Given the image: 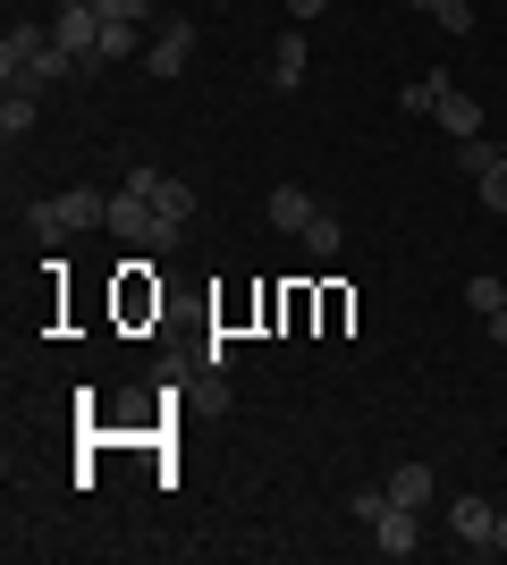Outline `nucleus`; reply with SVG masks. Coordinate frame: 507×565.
Returning <instances> with one entry per match:
<instances>
[{
  "mask_svg": "<svg viewBox=\"0 0 507 565\" xmlns=\"http://www.w3.org/2000/svg\"><path fill=\"white\" fill-rule=\"evenodd\" d=\"M490 152H499V143H483V136H465V143H457V169H465V178H474V169H483Z\"/></svg>",
  "mask_w": 507,
  "mask_h": 565,
  "instance_id": "obj_22",
  "label": "nucleus"
},
{
  "mask_svg": "<svg viewBox=\"0 0 507 565\" xmlns=\"http://www.w3.org/2000/svg\"><path fill=\"white\" fill-rule=\"evenodd\" d=\"M414 9H440V0H414Z\"/></svg>",
  "mask_w": 507,
  "mask_h": 565,
  "instance_id": "obj_26",
  "label": "nucleus"
},
{
  "mask_svg": "<svg viewBox=\"0 0 507 565\" xmlns=\"http://www.w3.org/2000/svg\"><path fill=\"white\" fill-rule=\"evenodd\" d=\"M0 136H34V94H9V102H0Z\"/></svg>",
  "mask_w": 507,
  "mask_h": 565,
  "instance_id": "obj_18",
  "label": "nucleus"
},
{
  "mask_svg": "<svg viewBox=\"0 0 507 565\" xmlns=\"http://www.w3.org/2000/svg\"><path fill=\"white\" fill-rule=\"evenodd\" d=\"M263 212H271V228H279V236H305V220H314L321 203H314V194H305V186H279V194H271V203H263Z\"/></svg>",
  "mask_w": 507,
  "mask_h": 565,
  "instance_id": "obj_9",
  "label": "nucleus"
},
{
  "mask_svg": "<svg viewBox=\"0 0 507 565\" xmlns=\"http://www.w3.org/2000/svg\"><path fill=\"white\" fill-rule=\"evenodd\" d=\"M127 186L145 194L161 220H187V212H194V186H187V178H161V169H127Z\"/></svg>",
  "mask_w": 507,
  "mask_h": 565,
  "instance_id": "obj_6",
  "label": "nucleus"
},
{
  "mask_svg": "<svg viewBox=\"0 0 507 565\" xmlns=\"http://www.w3.org/2000/svg\"><path fill=\"white\" fill-rule=\"evenodd\" d=\"M372 548H381V557H414V548H423V507H398V498H389L381 515H372Z\"/></svg>",
  "mask_w": 507,
  "mask_h": 565,
  "instance_id": "obj_3",
  "label": "nucleus"
},
{
  "mask_svg": "<svg viewBox=\"0 0 507 565\" xmlns=\"http://www.w3.org/2000/svg\"><path fill=\"white\" fill-rule=\"evenodd\" d=\"M474 186H483V203H490V212H507V152H490V161L474 169Z\"/></svg>",
  "mask_w": 507,
  "mask_h": 565,
  "instance_id": "obj_17",
  "label": "nucleus"
},
{
  "mask_svg": "<svg viewBox=\"0 0 507 565\" xmlns=\"http://www.w3.org/2000/svg\"><path fill=\"white\" fill-rule=\"evenodd\" d=\"M187 60H194V25H187V18H161V34H152V51H145V68H152V76H187Z\"/></svg>",
  "mask_w": 507,
  "mask_h": 565,
  "instance_id": "obj_7",
  "label": "nucleus"
},
{
  "mask_svg": "<svg viewBox=\"0 0 507 565\" xmlns=\"http://www.w3.org/2000/svg\"><path fill=\"white\" fill-rule=\"evenodd\" d=\"M94 9H102V18H110V25H145L152 9H161V0H94Z\"/></svg>",
  "mask_w": 507,
  "mask_h": 565,
  "instance_id": "obj_20",
  "label": "nucleus"
},
{
  "mask_svg": "<svg viewBox=\"0 0 507 565\" xmlns=\"http://www.w3.org/2000/svg\"><path fill=\"white\" fill-rule=\"evenodd\" d=\"M490 548H499V557H507V515H499V523H490Z\"/></svg>",
  "mask_w": 507,
  "mask_h": 565,
  "instance_id": "obj_25",
  "label": "nucleus"
},
{
  "mask_svg": "<svg viewBox=\"0 0 507 565\" xmlns=\"http://www.w3.org/2000/svg\"><path fill=\"white\" fill-rule=\"evenodd\" d=\"M51 43L76 51V60H94V51H102V9H94V0H68V9L51 18Z\"/></svg>",
  "mask_w": 507,
  "mask_h": 565,
  "instance_id": "obj_4",
  "label": "nucleus"
},
{
  "mask_svg": "<svg viewBox=\"0 0 507 565\" xmlns=\"http://www.w3.org/2000/svg\"><path fill=\"white\" fill-rule=\"evenodd\" d=\"M338 245H347V228H338L330 212H314V220H305V254H314V262H330Z\"/></svg>",
  "mask_w": 507,
  "mask_h": 565,
  "instance_id": "obj_15",
  "label": "nucleus"
},
{
  "mask_svg": "<svg viewBox=\"0 0 507 565\" xmlns=\"http://www.w3.org/2000/svg\"><path fill=\"white\" fill-rule=\"evenodd\" d=\"M51 51V25H9V34H0V76H9V85H25V68H34V60H43Z\"/></svg>",
  "mask_w": 507,
  "mask_h": 565,
  "instance_id": "obj_5",
  "label": "nucleus"
},
{
  "mask_svg": "<svg viewBox=\"0 0 507 565\" xmlns=\"http://www.w3.org/2000/svg\"><path fill=\"white\" fill-rule=\"evenodd\" d=\"M321 9H330V0H288V18H321Z\"/></svg>",
  "mask_w": 507,
  "mask_h": 565,
  "instance_id": "obj_23",
  "label": "nucleus"
},
{
  "mask_svg": "<svg viewBox=\"0 0 507 565\" xmlns=\"http://www.w3.org/2000/svg\"><path fill=\"white\" fill-rule=\"evenodd\" d=\"M381 507H389V490H381V481H356V498H347V515H356L363 532H372V515H381Z\"/></svg>",
  "mask_w": 507,
  "mask_h": 565,
  "instance_id": "obj_19",
  "label": "nucleus"
},
{
  "mask_svg": "<svg viewBox=\"0 0 507 565\" xmlns=\"http://www.w3.org/2000/svg\"><path fill=\"white\" fill-rule=\"evenodd\" d=\"M271 85H279V94H296V85H305V34H279V60H271Z\"/></svg>",
  "mask_w": 507,
  "mask_h": 565,
  "instance_id": "obj_12",
  "label": "nucleus"
},
{
  "mask_svg": "<svg viewBox=\"0 0 507 565\" xmlns=\"http://www.w3.org/2000/svg\"><path fill=\"white\" fill-rule=\"evenodd\" d=\"M465 305H474V312L490 321V312L507 305V270H483V279H465Z\"/></svg>",
  "mask_w": 507,
  "mask_h": 565,
  "instance_id": "obj_14",
  "label": "nucleus"
},
{
  "mask_svg": "<svg viewBox=\"0 0 507 565\" xmlns=\"http://www.w3.org/2000/svg\"><path fill=\"white\" fill-rule=\"evenodd\" d=\"M432 25H440V34H465V25H474V0H440Z\"/></svg>",
  "mask_w": 507,
  "mask_h": 565,
  "instance_id": "obj_21",
  "label": "nucleus"
},
{
  "mask_svg": "<svg viewBox=\"0 0 507 565\" xmlns=\"http://www.w3.org/2000/svg\"><path fill=\"white\" fill-rule=\"evenodd\" d=\"M432 118H440V136H457V143H465V136H483V102H474V94H448Z\"/></svg>",
  "mask_w": 507,
  "mask_h": 565,
  "instance_id": "obj_11",
  "label": "nucleus"
},
{
  "mask_svg": "<svg viewBox=\"0 0 507 565\" xmlns=\"http://www.w3.org/2000/svg\"><path fill=\"white\" fill-rule=\"evenodd\" d=\"M490 523H499L490 498H448V532H457L465 548H490Z\"/></svg>",
  "mask_w": 507,
  "mask_h": 565,
  "instance_id": "obj_8",
  "label": "nucleus"
},
{
  "mask_svg": "<svg viewBox=\"0 0 507 565\" xmlns=\"http://www.w3.org/2000/svg\"><path fill=\"white\" fill-rule=\"evenodd\" d=\"M490 338H499V347H507V305H499V312H490Z\"/></svg>",
  "mask_w": 507,
  "mask_h": 565,
  "instance_id": "obj_24",
  "label": "nucleus"
},
{
  "mask_svg": "<svg viewBox=\"0 0 507 565\" xmlns=\"http://www.w3.org/2000/svg\"><path fill=\"white\" fill-rule=\"evenodd\" d=\"M136 51H145V43H136V25H110V18H102V51H94V68H110V60H136Z\"/></svg>",
  "mask_w": 507,
  "mask_h": 565,
  "instance_id": "obj_16",
  "label": "nucleus"
},
{
  "mask_svg": "<svg viewBox=\"0 0 507 565\" xmlns=\"http://www.w3.org/2000/svg\"><path fill=\"white\" fill-rule=\"evenodd\" d=\"M448 94H457V76H448V68H423V76H414V85H406V94H398V102H406L414 118H432V110H440V102H448Z\"/></svg>",
  "mask_w": 507,
  "mask_h": 565,
  "instance_id": "obj_10",
  "label": "nucleus"
},
{
  "mask_svg": "<svg viewBox=\"0 0 507 565\" xmlns=\"http://www.w3.org/2000/svg\"><path fill=\"white\" fill-rule=\"evenodd\" d=\"M110 236H119V245H136V254H178L187 220H161L145 194L127 186V194H110Z\"/></svg>",
  "mask_w": 507,
  "mask_h": 565,
  "instance_id": "obj_1",
  "label": "nucleus"
},
{
  "mask_svg": "<svg viewBox=\"0 0 507 565\" xmlns=\"http://www.w3.org/2000/svg\"><path fill=\"white\" fill-rule=\"evenodd\" d=\"M76 228H110V194L68 186V194H43V203H34V236H76Z\"/></svg>",
  "mask_w": 507,
  "mask_h": 565,
  "instance_id": "obj_2",
  "label": "nucleus"
},
{
  "mask_svg": "<svg viewBox=\"0 0 507 565\" xmlns=\"http://www.w3.org/2000/svg\"><path fill=\"white\" fill-rule=\"evenodd\" d=\"M381 490L398 498V507H432V465H398V472L381 481Z\"/></svg>",
  "mask_w": 507,
  "mask_h": 565,
  "instance_id": "obj_13",
  "label": "nucleus"
}]
</instances>
